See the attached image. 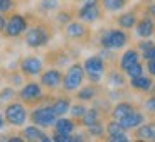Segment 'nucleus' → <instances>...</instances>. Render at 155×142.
I'll return each instance as SVG.
<instances>
[{
  "mask_svg": "<svg viewBox=\"0 0 155 142\" xmlns=\"http://www.w3.org/2000/svg\"><path fill=\"white\" fill-rule=\"evenodd\" d=\"M19 98L20 102L27 105H35L44 98V92H42V85L35 83V81H29L22 86V90L19 92Z\"/></svg>",
  "mask_w": 155,
  "mask_h": 142,
  "instance_id": "7",
  "label": "nucleus"
},
{
  "mask_svg": "<svg viewBox=\"0 0 155 142\" xmlns=\"http://www.w3.org/2000/svg\"><path fill=\"white\" fill-rule=\"evenodd\" d=\"M147 69L150 73V76L155 78V61H147Z\"/></svg>",
  "mask_w": 155,
  "mask_h": 142,
  "instance_id": "40",
  "label": "nucleus"
},
{
  "mask_svg": "<svg viewBox=\"0 0 155 142\" xmlns=\"http://www.w3.org/2000/svg\"><path fill=\"white\" fill-rule=\"evenodd\" d=\"M42 69H44V63L37 56H25L20 61V73L24 76H29V78L39 76L42 73Z\"/></svg>",
  "mask_w": 155,
  "mask_h": 142,
  "instance_id": "9",
  "label": "nucleus"
},
{
  "mask_svg": "<svg viewBox=\"0 0 155 142\" xmlns=\"http://www.w3.org/2000/svg\"><path fill=\"white\" fill-rule=\"evenodd\" d=\"M76 129V123L73 119H64V117H58L54 123V130L59 134H73Z\"/></svg>",
  "mask_w": 155,
  "mask_h": 142,
  "instance_id": "18",
  "label": "nucleus"
},
{
  "mask_svg": "<svg viewBox=\"0 0 155 142\" xmlns=\"http://www.w3.org/2000/svg\"><path fill=\"white\" fill-rule=\"evenodd\" d=\"M8 2H12V0H8Z\"/></svg>",
  "mask_w": 155,
  "mask_h": 142,
  "instance_id": "47",
  "label": "nucleus"
},
{
  "mask_svg": "<svg viewBox=\"0 0 155 142\" xmlns=\"http://www.w3.org/2000/svg\"><path fill=\"white\" fill-rule=\"evenodd\" d=\"M130 86H132L133 90H137V92H148V90H152V86H153V81H152V78L140 74V76L130 78Z\"/></svg>",
  "mask_w": 155,
  "mask_h": 142,
  "instance_id": "17",
  "label": "nucleus"
},
{
  "mask_svg": "<svg viewBox=\"0 0 155 142\" xmlns=\"http://www.w3.org/2000/svg\"><path fill=\"white\" fill-rule=\"evenodd\" d=\"M142 56H143L145 61H155V44H153V46H150L147 51H143Z\"/></svg>",
  "mask_w": 155,
  "mask_h": 142,
  "instance_id": "35",
  "label": "nucleus"
},
{
  "mask_svg": "<svg viewBox=\"0 0 155 142\" xmlns=\"http://www.w3.org/2000/svg\"><path fill=\"white\" fill-rule=\"evenodd\" d=\"M8 142H22L24 139H20V137H10V139H7Z\"/></svg>",
  "mask_w": 155,
  "mask_h": 142,
  "instance_id": "45",
  "label": "nucleus"
},
{
  "mask_svg": "<svg viewBox=\"0 0 155 142\" xmlns=\"http://www.w3.org/2000/svg\"><path fill=\"white\" fill-rule=\"evenodd\" d=\"M27 19L20 14H12L10 17L7 19V24H5V36L7 37H19L22 36L24 32L27 31Z\"/></svg>",
  "mask_w": 155,
  "mask_h": 142,
  "instance_id": "8",
  "label": "nucleus"
},
{
  "mask_svg": "<svg viewBox=\"0 0 155 142\" xmlns=\"http://www.w3.org/2000/svg\"><path fill=\"white\" fill-rule=\"evenodd\" d=\"M101 17V9L98 4L94 5H81V9L78 10V19L81 20L83 24H91L96 22Z\"/></svg>",
  "mask_w": 155,
  "mask_h": 142,
  "instance_id": "11",
  "label": "nucleus"
},
{
  "mask_svg": "<svg viewBox=\"0 0 155 142\" xmlns=\"http://www.w3.org/2000/svg\"><path fill=\"white\" fill-rule=\"evenodd\" d=\"M5 123H7V120H5V115H2V113H0V130H2V129L5 127Z\"/></svg>",
  "mask_w": 155,
  "mask_h": 142,
  "instance_id": "44",
  "label": "nucleus"
},
{
  "mask_svg": "<svg viewBox=\"0 0 155 142\" xmlns=\"http://www.w3.org/2000/svg\"><path fill=\"white\" fill-rule=\"evenodd\" d=\"M88 110V108L84 107V105H81V103H78V105H73V107L69 108V112H71V115H73V119H81L83 115H84V112Z\"/></svg>",
  "mask_w": 155,
  "mask_h": 142,
  "instance_id": "31",
  "label": "nucleus"
},
{
  "mask_svg": "<svg viewBox=\"0 0 155 142\" xmlns=\"http://www.w3.org/2000/svg\"><path fill=\"white\" fill-rule=\"evenodd\" d=\"M108 140H111V142H128V135H127V132H120V134L108 135Z\"/></svg>",
  "mask_w": 155,
  "mask_h": 142,
  "instance_id": "34",
  "label": "nucleus"
},
{
  "mask_svg": "<svg viewBox=\"0 0 155 142\" xmlns=\"http://www.w3.org/2000/svg\"><path fill=\"white\" fill-rule=\"evenodd\" d=\"M127 42H128V36L121 29H108L100 37V44L103 46V49H110V51L121 49Z\"/></svg>",
  "mask_w": 155,
  "mask_h": 142,
  "instance_id": "3",
  "label": "nucleus"
},
{
  "mask_svg": "<svg viewBox=\"0 0 155 142\" xmlns=\"http://www.w3.org/2000/svg\"><path fill=\"white\" fill-rule=\"evenodd\" d=\"M135 29H137V36H138V37L148 39L150 36H153L155 22H153V19H152V16H145V17H142L140 20H137Z\"/></svg>",
  "mask_w": 155,
  "mask_h": 142,
  "instance_id": "12",
  "label": "nucleus"
},
{
  "mask_svg": "<svg viewBox=\"0 0 155 142\" xmlns=\"http://www.w3.org/2000/svg\"><path fill=\"white\" fill-rule=\"evenodd\" d=\"M64 32H66V36L69 39H83L86 36V27L83 26L81 20H79V22L69 20V22L64 26Z\"/></svg>",
  "mask_w": 155,
  "mask_h": 142,
  "instance_id": "15",
  "label": "nucleus"
},
{
  "mask_svg": "<svg viewBox=\"0 0 155 142\" xmlns=\"http://www.w3.org/2000/svg\"><path fill=\"white\" fill-rule=\"evenodd\" d=\"M153 140H155V134H153Z\"/></svg>",
  "mask_w": 155,
  "mask_h": 142,
  "instance_id": "46",
  "label": "nucleus"
},
{
  "mask_svg": "<svg viewBox=\"0 0 155 142\" xmlns=\"http://www.w3.org/2000/svg\"><path fill=\"white\" fill-rule=\"evenodd\" d=\"M51 39V32L46 26H32V27H27L25 31V44L32 49H39V47H44L47 46V42Z\"/></svg>",
  "mask_w": 155,
  "mask_h": 142,
  "instance_id": "2",
  "label": "nucleus"
},
{
  "mask_svg": "<svg viewBox=\"0 0 155 142\" xmlns=\"http://www.w3.org/2000/svg\"><path fill=\"white\" fill-rule=\"evenodd\" d=\"M105 130H106V134H108V135H113V134H120V132H125V129L120 125V122H118V120L113 119L111 122H108V125H106Z\"/></svg>",
  "mask_w": 155,
  "mask_h": 142,
  "instance_id": "29",
  "label": "nucleus"
},
{
  "mask_svg": "<svg viewBox=\"0 0 155 142\" xmlns=\"http://www.w3.org/2000/svg\"><path fill=\"white\" fill-rule=\"evenodd\" d=\"M22 137L24 140H39V142H49L52 139L46 134V132L37 125H29L22 130Z\"/></svg>",
  "mask_w": 155,
  "mask_h": 142,
  "instance_id": "13",
  "label": "nucleus"
},
{
  "mask_svg": "<svg viewBox=\"0 0 155 142\" xmlns=\"http://www.w3.org/2000/svg\"><path fill=\"white\" fill-rule=\"evenodd\" d=\"M5 120L12 127H22L27 120V108L24 107V102H12L5 107Z\"/></svg>",
  "mask_w": 155,
  "mask_h": 142,
  "instance_id": "6",
  "label": "nucleus"
},
{
  "mask_svg": "<svg viewBox=\"0 0 155 142\" xmlns=\"http://www.w3.org/2000/svg\"><path fill=\"white\" fill-rule=\"evenodd\" d=\"M108 83L115 88H121L125 85V78L120 71H111V73H108Z\"/></svg>",
  "mask_w": 155,
  "mask_h": 142,
  "instance_id": "26",
  "label": "nucleus"
},
{
  "mask_svg": "<svg viewBox=\"0 0 155 142\" xmlns=\"http://www.w3.org/2000/svg\"><path fill=\"white\" fill-rule=\"evenodd\" d=\"M81 5H94V4H98L100 0H78Z\"/></svg>",
  "mask_w": 155,
  "mask_h": 142,
  "instance_id": "42",
  "label": "nucleus"
},
{
  "mask_svg": "<svg viewBox=\"0 0 155 142\" xmlns=\"http://www.w3.org/2000/svg\"><path fill=\"white\" fill-rule=\"evenodd\" d=\"M125 74H127L128 78H135V76H140V74H143V66H142V63H135V64H132L130 68L125 71Z\"/></svg>",
  "mask_w": 155,
  "mask_h": 142,
  "instance_id": "28",
  "label": "nucleus"
},
{
  "mask_svg": "<svg viewBox=\"0 0 155 142\" xmlns=\"http://www.w3.org/2000/svg\"><path fill=\"white\" fill-rule=\"evenodd\" d=\"M138 58H140V56H138V51H137V49H127L123 54H121L120 63H118V64H120V69L125 73V71H127L132 64L138 63Z\"/></svg>",
  "mask_w": 155,
  "mask_h": 142,
  "instance_id": "16",
  "label": "nucleus"
},
{
  "mask_svg": "<svg viewBox=\"0 0 155 142\" xmlns=\"http://www.w3.org/2000/svg\"><path fill=\"white\" fill-rule=\"evenodd\" d=\"M10 10H12V2H8V0H0V12L2 14H7Z\"/></svg>",
  "mask_w": 155,
  "mask_h": 142,
  "instance_id": "37",
  "label": "nucleus"
},
{
  "mask_svg": "<svg viewBox=\"0 0 155 142\" xmlns=\"http://www.w3.org/2000/svg\"><path fill=\"white\" fill-rule=\"evenodd\" d=\"M153 134H155V125L152 123H142L137 127L135 135L140 140H153Z\"/></svg>",
  "mask_w": 155,
  "mask_h": 142,
  "instance_id": "21",
  "label": "nucleus"
},
{
  "mask_svg": "<svg viewBox=\"0 0 155 142\" xmlns=\"http://www.w3.org/2000/svg\"><path fill=\"white\" fill-rule=\"evenodd\" d=\"M150 46H153V42L152 41H148V39L147 41H142V42H138V51L140 53H143V51H147Z\"/></svg>",
  "mask_w": 155,
  "mask_h": 142,
  "instance_id": "38",
  "label": "nucleus"
},
{
  "mask_svg": "<svg viewBox=\"0 0 155 142\" xmlns=\"http://www.w3.org/2000/svg\"><path fill=\"white\" fill-rule=\"evenodd\" d=\"M145 110L150 112V113H155V95L148 96L145 100Z\"/></svg>",
  "mask_w": 155,
  "mask_h": 142,
  "instance_id": "36",
  "label": "nucleus"
},
{
  "mask_svg": "<svg viewBox=\"0 0 155 142\" xmlns=\"http://www.w3.org/2000/svg\"><path fill=\"white\" fill-rule=\"evenodd\" d=\"M116 22H118L120 29H132V27H135V24H137L135 12H127V14H121V16L116 19Z\"/></svg>",
  "mask_w": 155,
  "mask_h": 142,
  "instance_id": "23",
  "label": "nucleus"
},
{
  "mask_svg": "<svg viewBox=\"0 0 155 142\" xmlns=\"http://www.w3.org/2000/svg\"><path fill=\"white\" fill-rule=\"evenodd\" d=\"M69 20H71V16H69V14H66V12H61V14L58 16V22L64 24V26H66Z\"/></svg>",
  "mask_w": 155,
  "mask_h": 142,
  "instance_id": "39",
  "label": "nucleus"
},
{
  "mask_svg": "<svg viewBox=\"0 0 155 142\" xmlns=\"http://www.w3.org/2000/svg\"><path fill=\"white\" fill-rule=\"evenodd\" d=\"M118 122H120V125L123 127L125 130H132V129H137L138 125H142L145 122V115L138 110H133L132 113H128L127 117H123Z\"/></svg>",
  "mask_w": 155,
  "mask_h": 142,
  "instance_id": "14",
  "label": "nucleus"
},
{
  "mask_svg": "<svg viewBox=\"0 0 155 142\" xmlns=\"http://www.w3.org/2000/svg\"><path fill=\"white\" fill-rule=\"evenodd\" d=\"M5 24H7V19H5V16L2 14V12H0V32H4Z\"/></svg>",
  "mask_w": 155,
  "mask_h": 142,
  "instance_id": "41",
  "label": "nucleus"
},
{
  "mask_svg": "<svg viewBox=\"0 0 155 142\" xmlns=\"http://www.w3.org/2000/svg\"><path fill=\"white\" fill-rule=\"evenodd\" d=\"M86 129H88V134L93 135V137H101V135L105 134V127L101 125L100 120H98V122H94V123H91V125H88Z\"/></svg>",
  "mask_w": 155,
  "mask_h": 142,
  "instance_id": "27",
  "label": "nucleus"
},
{
  "mask_svg": "<svg viewBox=\"0 0 155 142\" xmlns=\"http://www.w3.org/2000/svg\"><path fill=\"white\" fill-rule=\"evenodd\" d=\"M96 93H98V90H96L94 85H86V86H81V90L78 92L76 98L79 102H89L96 96Z\"/></svg>",
  "mask_w": 155,
  "mask_h": 142,
  "instance_id": "22",
  "label": "nucleus"
},
{
  "mask_svg": "<svg viewBox=\"0 0 155 142\" xmlns=\"http://www.w3.org/2000/svg\"><path fill=\"white\" fill-rule=\"evenodd\" d=\"M83 68H84L86 78H88L91 83L96 85V83H100L101 78H103L106 64H105V59L98 54V56H89V58H86L84 63H83Z\"/></svg>",
  "mask_w": 155,
  "mask_h": 142,
  "instance_id": "4",
  "label": "nucleus"
},
{
  "mask_svg": "<svg viewBox=\"0 0 155 142\" xmlns=\"http://www.w3.org/2000/svg\"><path fill=\"white\" fill-rule=\"evenodd\" d=\"M14 96H15V90L12 86H5L0 90V102H10Z\"/></svg>",
  "mask_w": 155,
  "mask_h": 142,
  "instance_id": "30",
  "label": "nucleus"
},
{
  "mask_svg": "<svg viewBox=\"0 0 155 142\" xmlns=\"http://www.w3.org/2000/svg\"><path fill=\"white\" fill-rule=\"evenodd\" d=\"M147 12H148V16H152V17H155V4H152V5H148V9H147Z\"/></svg>",
  "mask_w": 155,
  "mask_h": 142,
  "instance_id": "43",
  "label": "nucleus"
},
{
  "mask_svg": "<svg viewBox=\"0 0 155 142\" xmlns=\"http://www.w3.org/2000/svg\"><path fill=\"white\" fill-rule=\"evenodd\" d=\"M84 81V68L79 63H74L68 68L66 74L62 76V90L64 92H76L81 88Z\"/></svg>",
  "mask_w": 155,
  "mask_h": 142,
  "instance_id": "1",
  "label": "nucleus"
},
{
  "mask_svg": "<svg viewBox=\"0 0 155 142\" xmlns=\"http://www.w3.org/2000/svg\"><path fill=\"white\" fill-rule=\"evenodd\" d=\"M101 4H103L105 10H108V12H118V10H121V9L127 5V0H103Z\"/></svg>",
  "mask_w": 155,
  "mask_h": 142,
  "instance_id": "25",
  "label": "nucleus"
},
{
  "mask_svg": "<svg viewBox=\"0 0 155 142\" xmlns=\"http://www.w3.org/2000/svg\"><path fill=\"white\" fill-rule=\"evenodd\" d=\"M79 120H81V123L84 127H88V125H91V123L100 120V112H98V108H88V110L84 112V115Z\"/></svg>",
  "mask_w": 155,
  "mask_h": 142,
  "instance_id": "24",
  "label": "nucleus"
},
{
  "mask_svg": "<svg viewBox=\"0 0 155 142\" xmlns=\"http://www.w3.org/2000/svg\"><path fill=\"white\" fill-rule=\"evenodd\" d=\"M51 107H52V110H54V113L58 117H64L71 108V102H69V98L59 96V98H56V100L51 103Z\"/></svg>",
  "mask_w": 155,
  "mask_h": 142,
  "instance_id": "20",
  "label": "nucleus"
},
{
  "mask_svg": "<svg viewBox=\"0 0 155 142\" xmlns=\"http://www.w3.org/2000/svg\"><path fill=\"white\" fill-rule=\"evenodd\" d=\"M52 140L54 142H73V134H59V132H56L52 135Z\"/></svg>",
  "mask_w": 155,
  "mask_h": 142,
  "instance_id": "33",
  "label": "nucleus"
},
{
  "mask_svg": "<svg viewBox=\"0 0 155 142\" xmlns=\"http://www.w3.org/2000/svg\"><path fill=\"white\" fill-rule=\"evenodd\" d=\"M58 115L54 113L51 105H44V107H37L32 110L31 113V122L34 125L41 127V129H49V127H54Z\"/></svg>",
  "mask_w": 155,
  "mask_h": 142,
  "instance_id": "5",
  "label": "nucleus"
},
{
  "mask_svg": "<svg viewBox=\"0 0 155 142\" xmlns=\"http://www.w3.org/2000/svg\"><path fill=\"white\" fill-rule=\"evenodd\" d=\"M133 110H135V107H133L132 103H128V102H120V103H116L115 107H113L111 117L115 120H121L123 117H127L128 113H132Z\"/></svg>",
  "mask_w": 155,
  "mask_h": 142,
  "instance_id": "19",
  "label": "nucleus"
},
{
  "mask_svg": "<svg viewBox=\"0 0 155 142\" xmlns=\"http://www.w3.org/2000/svg\"><path fill=\"white\" fill-rule=\"evenodd\" d=\"M41 85L47 90H56L62 85V73L56 68H49L41 73Z\"/></svg>",
  "mask_w": 155,
  "mask_h": 142,
  "instance_id": "10",
  "label": "nucleus"
},
{
  "mask_svg": "<svg viewBox=\"0 0 155 142\" xmlns=\"http://www.w3.org/2000/svg\"><path fill=\"white\" fill-rule=\"evenodd\" d=\"M58 5H59V0H42V2H41V9L46 10V12L58 9Z\"/></svg>",
  "mask_w": 155,
  "mask_h": 142,
  "instance_id": "32",
  "label": "nucleus"
}]
</instances>
